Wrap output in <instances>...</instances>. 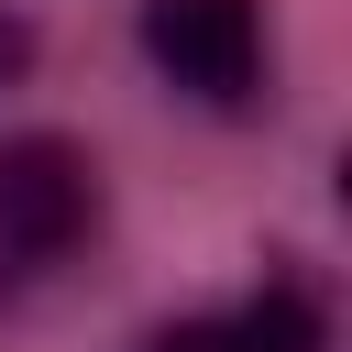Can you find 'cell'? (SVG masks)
I'll return each instance as SVG.
<instances>
[{"instance_id": "6da1fadb", "label": "cell", "mask_w": 352, "mask_h": 352, "mask_svg": "<svg viewBox=\"0 0 352 352\" xmlns=\"http://www.w3.org/2000/svg\"><path fill=\"white\" fill-rule=\"evenodd\" d=\"M132 33L154 55V77L187 88L198 110H253L264 99V0H143Z\"/></svg>"}, {"instance_id": "7a4b0ae2", "label": "cell", "mask_w": 352, "mask_h": 352, "mask_svg": "<svg viewBox=\"0 0 352 352\" xmlns=\"http://www.w3.org/2000/svg\"><path fill=\"white\" fill-rule=\"evenodd\" d=\"M88 220H99V165H88V143H66V132L0 143V253H11V264H55Z\"/></svg>"}, {"instance_id": "3957f363", "label": "cell", "mask_w": 352, "mask_h": 352, "mask_svg": "<svg viewBox=\"0 0 352 352\" xmlns=\"http://www.w3.org/2000/svg\"><path fill=\"white\" fill-rule=\"evenodd\" d=\"M143 352H330V319H319V297L308 286H264V297H242V308H198V319H165Z\"/></svg>"}]
</instances>
